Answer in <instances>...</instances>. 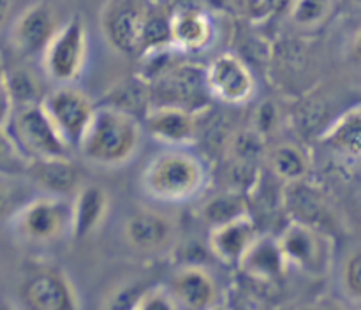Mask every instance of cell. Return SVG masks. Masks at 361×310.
Instances as JSON below:
<instances>
[{
    "instance_id": "obj_1",
    "label": "cell",
    "mask_w": 361,
    "mask_h": 310,
    "mask_svg": "<svg viewBox=\"0 0 361 310\" xmlns=\"http://www.w3.org/2000/svg\"><path fill=\"white\" fill-rule=\"evenodd\" d=\"M208 183V171L200 155L185 147H168L155 154L141 173V190L161 203L180 204L200 196Z\"/></svg>"
},
{
    "instance_id": "obj_2",
    "label": "cell",
    "mask_w": 361,
    "mask_h": 310,
    "mask_svg": "<svg viewBox=\"0 0 361 310\" xmlns=\"http://www.w3.org/2000/svg\"><path fill=\"white\" fill-rule=\"evenodd\" d=\"M141 136L143 129L129 111L99 106L78 151L95 166L118 168L133 161L141 147Z\"/></svg>"
},
{
    "instance_id": "obj_3",
    "label": "cell",
    "mask_w": 361,
    "mask_h": 310,
    "mask_svg": "<svg viewBox=\"0 0 361 310\" xmlns=\"http://www.w3.org/2000/svg\"><path fill=\"white\" fill-rule=\"evenodd\" d=\"M6 127L28 161L69 157L73 151L60 136L42 102L13 108Z\"/></svg>"
},
{
    "instance_id": "obj_4",
    "label": "cell",
    "mask_w": 361,
    "mask_h": 310,
    "mask_svg": "<svg viewBox=\"0 0 361 310\" xmlns=\"http://www.w3.org/2000/svg\"><path fill=\"white\" fill-rule=\"evenodd\" d=\"M18 238L28 243H51L71 235V201L46 194L21 204L11 215Z\"/></svg>"
},
{
    "instance_id": "obj_5",
    "label": "cell",
    "mask_w": 361,
    "mask_h": 310,
    "mask_svg": "<svg viewBox=\"0 0 361 310\" xmlns=\"http://www.w3.org/2000/svg\"><path fill=\"white\" fill-rule=\"evenodd\" d=\"M277 240L288 266H295L310 277H324L330 271L334 243L323 229L295 218L282 229Z\"/></svg>"
},
{
    "instance_id": "obj_6",
    "label": "cell",
    "mask_w": 361,
    "mask_h": 310,
    "mask_svg": "<svg viewBox=\"0 0 361 310\" xmlns=\"http://www.w3.org/2000/svg\"><path fill=\"white\" fill-rule=\"evenodd\" d=\"M88 53V34L80 16L59 27L41 55L42 70L59 85H71L83 73Z\"/></svg>"
},
{
    "instance_id": "obj_7",
    "label": "cell",
    "mask_w": 361,
    "mask_h": 310,
    "mask_svg": "<svg viewBox=\"0 0 361 310\" xmlns=\"http://www.w3.org/2000/svg\"><path fill=\"white\" fill-rule=\"evenodd\" d=\"M42 106L71 150H78L97 106L87 94L69 85H60L46 94Z\"/></svg>"
},
{
    "instance_id": "obj_8",
    "label": "cell",
    "mask_w": 361,
    "mask_h": 310,
    "mask_svg": "<svg viewBox=\"0 0 361 310\" xmlns=\"http://www.w3.org/2000/svg\"><path fill=\"white\" fill-rule=\"evenodd\" d=\"M147 13L141 0H106L99 16L106 42L123 55L140 51Z\"/></svg>"
},
{
    "instance_id": "obj_9",
    "label": "cell",
    "mask_w": 361,
    "mask_h": 310,
    "mask_svg": "<svg viewBox=\"0 0 361 310\" xmlns=\"http://www.w3.org/2000/svg\"><path fill=\"white\" fill-rule=\"evenodd\" d=\"M207 85L212 97L226 104H245L256 94L254 74L233 53H222L212 60L207 67Z\"/></svg>"
},
{
    "instance_id": "obj_10",
    "label": "cell",
    "mask_w": 361,
    "mask_h": 310,
    "mask_svg": "<svg viewBox=\"0 0 361 310\" xmlns=\"http://www.w3.org/2000/svg\"><path fill=\"white\" fill-rule=\"evenodd\" d=\"M59 27V18L51 4L39 0L21 11L20 16L14 20L9 34L11 46L21 56L42 55Z\"/></svg>"
},
{
    "instance_id": "obj_11",
    "label": "cell",
    "mask_w": 361,
    "mask_h": 310,
    "mask_svg": "<svg viewBox=\"0 0 361 310\" xmlns=\"http://www.w3.org/2000/svg\"><path fill=\"white\" fill-rule=\"evenodd\" d=\"M157 104L182 106L196 113L212 97L207 85V69L200 66H182L168 70L154 87Z\"/></svg>"
},
{
    "instance_id": "obj_12",
    "label": "cell",
    "mask_w": 361,
    "mask_h": 310,
    "mask_svg": "<svg viewBox=\"0 0 361 310\" xmlns=\"http://www.w3.org/2000/svg\"><path fill=\"white\" fill-rule=\"evenodd\" d=\"M20 298L32 310H74L80 306L73 282L56 270H42L23 282Z\"/></svg>"
},
{
    "instance_id": "obj_13",
    "label": "cell",
    "mask_w": 361,
    "mask_h": 310,
    "mask_svg": "<svg viewBox=\"0 0 361 310\" xmlns=\"http://www.w3.org/2000/svg\"><path fill=\"white\" fill-rule=\"evenodd\" d=\"M123 240L136 252H164L175 240V222L161 211L137 210L123 222Z\"/></svg>"
},
{
    "instance_id": "obj_14",
    "label": "cell",
    "mask_w": 361,
    "mask_h": 310,
    "mask_svg": "<svg viewBox=\"0 0 361 310\" xmlns=\"http://www.w3.org/2000/svg\"><path fill=\"white\" fill-rule=\"evenodd\" d=\"M145 129L166 147H190L197 137L196 113L182 106L154 104L145 115Z\"/></svg>"
},
{
    "instance_id": "obj_15",
    "label": "cell",
    "mask_w": 361,
    "mask_h": 310,
    "mask_svg": "<svg viewBox=\"0 0 361 310\" xmlns=\"http://www.w3.org/2000/svg\"><path fill=\"white\" fill-rule=\"evenodd\" d=\"M256 222L249 213L212 225L208 235L210 252L229 266H238L249 247L257 238Z\"/></svg>"
},
{
    "instance_id": "obj_16",
    "label": "cell",
    "mask_w": 361,
    "mask_h": 310,
    "mask_svg": "<svg viewBox=\"0 0 361 310\" xmlns=\"http://www.w3.org/2000/svg\"><path fill=\"white\" fill-rule=\"evenodd\" d=\"M169 289L175 294L180 309H215L221 299V289L214 275L203 266H182L171 278Z\"/></svg>"
},
{
    "instance_id": "obj_17",
    "label": "cell",
    "mask_w": 361,
    "mask_h": 310,
    "mask_svg": "<svg viewBox=\"0 0 361 310\" xmlns=\"http://www.w3.org/2000/svg\"><path fill=\"white\" fill-rule=\"evenodd\" d=\"M108 194L99 185H83L71 201V238L85 240L94 235L108 213Z\"/></svg>"
},
{
    "instance_id": "obj_18",
    "label": "cell",
    "mask_w": 361,
    "mask_h": 310,
    "mask_svg": "<svg viewBox=\"0 0 361 310\" xmlns=\"http://www.w3.org/2000/svg\"><path fill=\"white\" fill-rule=\"evenodd\" d=\"M171 27L173 48L183 53H197L208 48L214 35L210 18L197 9H180L171 14L169 20Z\"/></svg>"
},
{
    "instance_id": "obj_19",
    "label": "cell",
    "mask_w": 361,
    "mask_h": 310,
    "mask_svg": "<svg viewBox=\"0 0 361 310\" xmlns=\"http://www.w3.org/2000/svg\"><path fill=\"white\" fill-rule=\"evenodd\" d=\"M240 270L259 280H275L284 273L288 263L284 259L277 236L257 235L252 245L238 264Z\"/></svg>"
},
{
    "instance_id": "obj_20",
    "label": "cell",
    "mask_w": 361,
    "mask_h": 310,
    "mask_svg": "<svg viewBox=\"0 0 361 310\" xmlns=\"http://www.w3.org/2000/svg\"><path fill=\"white\" fill-rule=\"evenodd\" d=\"M331 154L348 161L361 159V104L342 113L321 136Z\"/></svg>"
},
{
    "instance_id": "obj_21",
    "label": "cell",
    "mask_w": 361,
    "mask_h": 310,
    "mask_svg": "<svg viewBox=\"0 0 361 310\" xmlns=\"http://www.w3.org/2000/svg\"><path fill=\"white\" fill-rule=\"evenodd\" d=\"M28 173L32 175V180L48 194L66 196V194L73 192L76 189V168H74L69 157L30 161Z\"/></svg>"
},
{
    "instance_id": "obj_22",
    "label": "cell",
    "mask_w": 361,
    "mask_h": 310,
    "mask_svg": "<svg viewBox=\"0 0 361 310\" xmlns=\"http://www.w3.org/2000/svg\"><path fill=\"white\" fill-rule=\"evenodd\" d=\"M337 0H293L288 14L293 27L300 30H317L334 14Z\"/></svg>"
},
{
    "instance_id": "obj_23",
    "label": "cell",
    "mask_w": 361,
    "mask_h": 310,
    "mask_svg": "<svg viewBox=\"0 0 361 310\" xmlns=\"http://www.w3.org/2000/svg\"><path fill=\"white\" fill-rule=\"evenodd\" d=\"M270 168L279 178L296 183L309 171V159L295 144L282 143L270 151Z\"/></svg>"
},
{
    "instance_id": "obj_24",
    "label": "cell",
    "mask_w": 361,
    "mask_h": 310,
    "mask_svg": "<svg viewBox=\"0 0 361 310\" xmlns=\"http://www.w3.org/2000/svg\"><path fill=\"white\" fill-rule=\"evenodd\" d=\"M7 83H9L13 108L37 104L44 99V95L41 94V83L32 74V70L25 69V67L7 69Z\"/></svg>"
},
{
    "instance_id": "obj_25",
    "label": "cell",
    "mask_w": 361,
    "mask_h": 310,
    "mask_svg": "<svg viewBox=\"0 0 361 310\" xmlns=\"http://www.w3.org/2000/svg\"><path fill=\"white\" fill-rule=\"evenodd\" d=\"M338 278H341V289L345 298L361 306V245L345 254Z\"/></svg>"
},
{
    "instance_id": "obj_26",
    "label": "cell",
    "mask_w": 361,
    "mask_h": 310,
    "mask_svg": "<svg viewBox=\"0 0 361 310\" xmlns=\"http://www.w3.org/2000/svg\"><path fill=\"white\" fill-rule=\"evenodd\" d=\"M28 164L30 161L20 150L7 127L0 125V173L20 175V173L28 171Z\"/></svg>"
},
{
    "instance_id": "obj_27",
    "label": "cell",
    "mask_w": 361,
    "mask_h": 310,
    "mask_svg": "<svg viewBox=\"0 0 361 310\" xmlns=\"http://www.w3.org/2000/svg\"><path fill=\"white\" fill-rule=\"evenodd\" d=\"M247 213L245 203H243L242 197L238 196H217L203 208V215L208 222L212 224H221V222L229 221V218H235L238 215Z\"/></svg>"
},
{
    "instance_id": "obj_28",
    "label": "cell",
    "mask_w": 361,
    "mask_h": 310,
    "mask_svg": "<svg viewBox=\"0 0 361 310\" xmlns=\"http://www.w3.org/2000/svg\"><path fill=\"white\" fill-rule=\"evenodd\" d=\"M133 309L136 310H176L180 309L169 285H154L137 294Z\"/></svg>"
},
{
    "instance_id": "obj_29",
    "label": "cell",
    "mask_w": 361,
    "mask_h": 310,
    "mask_svg": "<svg viewBox=\"0 0 361 310\" xmlns=\"http://www.w3.org/2000/svg\"><path fill=\"white\" fill-rule=\"evenodd\" d=\"M16 176L18 175L0 173V218L9 213L13 215L18 210V208H14V203L18 199Z\"/></svg>"
},
{
    "instance_id": "obj_30",
    "label": "cell",
    "mask_w": 361,
    "mask_h": 310,
    "mask_svg": "<svg viewBox=\"0 0 361 310\" xmlns=\"http://www.w3.org/2000/svg\"><path fill=\"white\" fill-rule=\"evenodd\" d=\"M13 111V101L9 94V83H7V69L0 56V125H6Z\"/></svg>"
},
{
    "instance_id": "obj_31",
    "label": "cell",
    "mask_w": 361,
    "mask_h": 310,
    "mask_svg": "<svg viewBox=\"0 0 361 310\" xmlns=\"http://www.w3.org/2000/svg\"><path fill=\"white\" fill-rule=\"evenodd\" d=\"M291 2L293 0H267V9L268 13H282L289 9Z\"/></svg>"
},
{
    "instance_id": "obj_32",
    "label": "cell",
    "mask_w": 361,
    "mask_h": 310,
    "mask_svg": "<svg viewBox=\"0 0 361 310\" xmlns=\"http://www.w3.org/2000/svg\"><path fill=\"white\" fill-rule=\"evenodd\" d=\"M351 56L356 60V62L361 63V27L356 30V34L353 35Z\"/></svg>"
},
{
    "instance_id": "obj_33",
    "label": "cell",
    "mask_w": 361,
    "mask_h": 310,
    "mask_svg": "<svg viewBox=\"0 0 361 310\" xmlns=\"http://www.w3.org/2000/svg\"><path fill=\"white\" fill-rule=\"evenodd\" d=\"M14 0H0V28L6 25L7 18H9L11 11H13Z\"/></svg>"
},
{
    "instance_id": "obj_34",
    "label": "cell",
    "mask_w": 361,
    "mask_h": 310,
    "mask_svg": "<svg viewBox=\"0 0 361 310\" xmlns=\"http://www.w3.org/2000/svg\"><path fill=\"white\" fill-rule=\"evenodd\" d=\"M348 2L353 4L355 7H360V9H361V0H348Z\"/></svg>"
}]
</instances>
